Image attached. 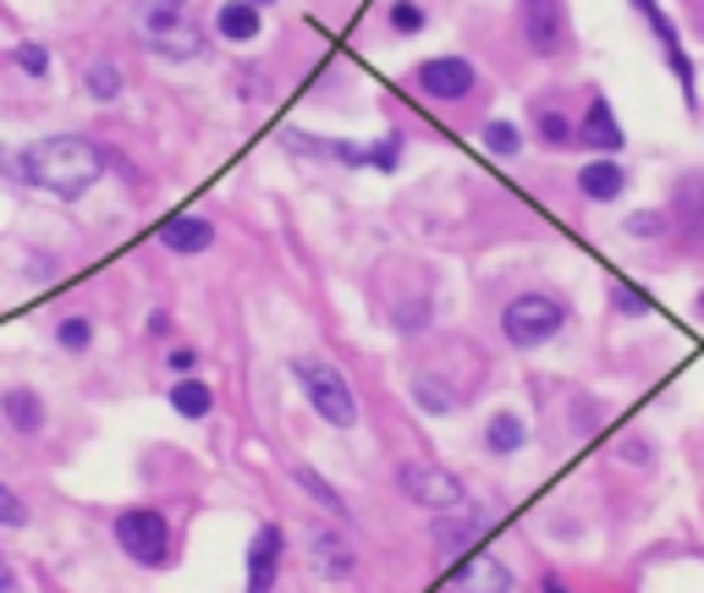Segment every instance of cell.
Here are the masks:
<instances>
[{"instance_id":"27","label":"cell","mask_w":704,"mask_h":593,"mask_svg":"<svg viewBox=\"0 0 704 593\" xmlns=\"http://www.w3.org/2000/svg\"><path fill=\"white\" fill-rule=\"evenodd\" d=\"M479 144H485L490 155L512 160V155L523 149V133H518V122H501V116H496V122H485V127H479Z\"/></svg>"},{"instance_id":"41","label":"cell","mask_w":704,"mask_h":593,"mask_svg":"<svg viewBox=\"0 0 704 593\" xmlns=\"http://www.w3.org/2000/svg\"><path fill=\"white\" fill-rule=\"evenodd\" d=\"M699 313H704V297H699Z\"/></svg>"},{"instance_id":"40","label":"cell","mask_w":704,"mask_h":593,"mask_svg":"<svg viewBox=\"0 0 704 593\" xmlns=\"http://www.w3.org/2000/svg\"><path fill=\"white\" fill-rule=\"evenodd\" d=\"M248 7H259V12H264V7H275V0H248Z\"/></svg>"},{"instance_id":"31","label":"cell","mask_w":704,"mask_h":593,"mask_svg":"<svg viewBox=\"0 0 704 593\" xmlns=\"http://www.w3.org/2000/svg\"><path fill=\"white\" fill-rule=\"evenodd\" d=\"M281 149L297 160H330V138H314V133H281Z\"/></svg>"},{"instance_id":"34","label":"cell","mask_w":704,"mask_h":593,"mask_svg":"<svg viewBox=\"0 0 704 593\" xmlns=\"http://www.w3.org/2000/svg\"><path fill=\"white\" fill-rule=\"evenodd\" d=\"M166 368H171V379L193 374L198 368V346H166Z\"/></svg>"},{"instance_id":"12","label":"cell","mask_w":704,"mask_h":593,"mask_svg":"<svg viewBox=\"0 0 704 593\" xmlns=\"http://www.w3.org/2000/svg\"><path fill=\"white\" fill-rule=\"evenodd\" d=\"M446 593H512V571L501 555H468L446 577Z\"/></svg>"},{"instance_id":"32","label":"cell","mask_w":704,"mask_h":593,"mask_svg":"<svg viewBox=\"0 0 704 593\" xmlns=\"http://www.w3.org/2000/svg\"><path fill=\"white\" fill-rule=\"evenodd\" d=\"M397 166H402V138H397V133L375 138V144H370V171H397Z\"/></svg>"},{"instance_id":"33","label":"cell","mask_w":704,"mask_h":593,"mask_svg":"<svg viewBox=\"0 0 704 593\" xmlns=\"http://www.w3.org/2000/svg\"><path fill=\"white\" fill-rule=\"evenodd\" d=\"M666 226H671V220H666L660 209H638V215H627V220H622V231H627V237H666Z\"/></svg>"},{"instance_id":"13","label":"cell","mask_w":704,"mask_h":593,"mask_svg":"<svg viewBox=\"0 0 704 593\" xmlns=\"http://www.w3.org/2000/svg\"><path fill=\"white\" fill-rule=\"evenodd\" d=\"M578 193L589 204H616L627 193V166H616V155H594L589 166H578Z\"/></svg>"},{"instance_id":"2","label":"cell","mask_w":704,"mask_h":593,"mask_svg":"<svg viewBox=\"0 0 704 593\" xmlns=\"http://www.w3.org/2000/svg\"><path fill=\"white\" fill-rule=\"evenodd\" d=\"M127 23H133V39L160 61H198L204 45H209L204 28L188 18V7H177V0H133Z\"/></svg>"},{"instance_id":"37","label":"cell","mask_w":704,"mask_h":593,"mask_svg":"<svg viewBox=\"0 0 704 593\" xmlns=\"http://www.w3.org/2000/svg\"><path fill=\"white\" fill-rule=\"evenodd\" d=\"M23 582H18V571H12V560L7 555H0V593H18Z\"/></svg>"},{"instance_id":"24","label":"cell","mask_w":704,"mask_h":593,"mask_svg":"<svg viewBox=\"0 0 704 593\" xmlns=\"http://www.w3.org/2000/svg\"><path fill=\"white\" fill-rule=\"evenodd\" d=\"M534 138H540L545 149H567V144H578V127H572L556 105H540V111H534Z\"/></svg>"},{"instance_id":"15","label":"cell","mask_w":704,"mask_h":593,"mask_svg":"<svg viewBox=\"0 0 704 593\" xmlns=\"http://www.w3.org/2000/svg\"><path fill=\"white\" fill-rule=\"evenodd\" d=\"M479 533H485V511H479V505H457V511H441V516H435V527H430V538H435V549H441V555H457V549H468Z\"/></svg>"},{"instance_id":"30","label":"cell","mask_w":704,"mask_h":593,"mask_svg":"<svg viewBox=\"0 0 704 593\" xmlns=\"http://www.w3.org/2000/svg\"><path fill=\"white\" fill-rule=\"evenodd\" d=\"M29 522H34L29 500H23V494L7 483V478H0V527H12V533H18V527H29Z\"/></svg>"},{"instance_id":"19","label":"cell","mask_w":704,"mask_h":593,"mask_svg":"<svg viewBox=\"0 0 704 593\" xmlns=\"http://www.w3.org/2000/svg\"><path fill=\"white\" fill-rule=\"evenodd\" d=\"M166 401H171L177 418H209L215 412V385L198 379V374H182V379L166 385Z\"/></svg>"},{"instance_id":"38","label":"cell","mask_w":704,"mask_h":593,"mask_svg":"<svg viewBox=\"0 0 704 593\" xmlns=\"http://www.w3.org/2000/svg\"><path fill=\"white\" fill-rule=\"evenodd\" d=\"M616 451H622L627 461H649V445H644V440H622Z\"/></svg>"},{"instance_id":"17","label":"cell","mask_w":704,"mask_h":593,"mask_svg":"<svg viewBox=\"0 0 704 593\" xmlns=\"http://www.w3.org/2000/svg\"><path fill=\"white\" fill-rule=\"evenodd\" d=\"M215 34H220L226 45H253V39L264 34V18H259V7H248V0H220Z\"/></svg>"},{"instance_id":"4","label":"cell","mask_w":704,"mask_h":593,"mask_svg":"<svg viewBox=\"0 0 704 593\" xmlns=\"http://www.w3.org/2000/svg\"><path fill=\"white\" fill-rule=\"evenodd\" d=\"M111 533H116V544H122V555L133 566H144V571L177 566V533H171V516L160 505H127V511H116Z\"/></svg>"},{"instance_id":"9","label":"cell","mask_w":704,"mask_h":593,"mask_svg":"<svg viewBox=\"0 0 704 593\" xmlns=\"http://www.w3.org/2000/svg\"><path fill=\"white\" fill-rule=\"evenodd\" d=\"M518 28L534 56H561L567 50V7L561 0H518Z\"/></svg>"},{"instance_id":"29","label":"cell","mask_w":704,"mask_h":593,"mask_svg":"<svg viewBox=\"0 0 704 593\" xmlns=\"http://www.w3.org/2000/svg\"><path fill=\"white\" fill-rule=\"evenodd\" d=\"M430 297H413V303H402V308H391V324H397V335H424L430 330Z\"/></svg>"},{"instance_id":"14","label":"cell","mask_w":704,"mask_h":593,"mask_svg":"<svg viewBox=\"0 0 704 593\" xmlns=\"http://www.w3.org/2000/svg\"><path fill=\"white\" fill-rule=\"evenodd\" d=\"M160 242H166L177 259H198V253L215 248V220H204V215H171V220L160 226Z\"/></svg>"},{"instance_id":"10","label":"cell","mask_w":704,"mask_h":593,"mask_svg":"<svg viewBox=\"0 0 704 593\" xmlns=\"http://www.w3.org/2000/svg\"><path fill=\"white\" fill-rule=\"evenodd\" d=\"M281 555H286V533H281V522L253 527V538H248V582H242V593H270V588H275V577H281Z\"/></svg>"},{"instance_id":"20","label":"cell","mask_w":704,"mask_h":593,"mask_svg":"<svg viewBox=\"0 0 704 593\" xmlns=\"http://www.w3.org/2000/svg\"><path fill=\"white\" fill-rule=\"evenodd\" d=\"M83 94H89L94 105H116V100L127 94V72H122V61H111V56L89 61V67H83Z\"/></svg>"},{"instance_id":"42","label":"cell","mask_w":704,"mask_h":593,"mask_svg":"<svg viewBox=\"0 0 704 593\" xmlns=\"http://www.w3.org/2000/svg\"><path fill=\"white\" fill-rule=\"evenodd\" d=\"M177 7H188V0H177Z\"/></svg>"},{"instance_id":"21","label":"cell","mask_w":704,"mask_h":593,"mask_svg":"<svg viewBox=\"0 0 704 593\" xmlns=\"http://www.w3.org/2000/svg\"><path fill=\"white\" fill-rule=\"evenodd\" d=\"M292 483H297V489H303V494L330 516V522H347V500H341V489H336L319 467H308V461H303V467H292Z\"/></svg>"},{"instance_id":"3","label":"cell","mask_w":704,"mask_h":593,"mask_svg":"<svg viewBox=\"0 0 704 593\" xmlns=\"http://www.w3.org/2000/svg\"><path fill=\"white\" fill-rule=\"evenodd\" d=\"M292 379H297L303 401H308L330 429H359V418H364L359 390H352V379H347L336 363H325V357H314V352H297V357H292Z\"/></svg>"},{"instance_id":"35","label":"cell","mask_w":704,"mask_h":593,"mask_svg":"<svg viewBox=\"0 0 704 593\" xmlns=\"http://www.w3.org/2000/svg\"><path fill=\"white\" fill-rule=\"evenodd\" d=\"M611 297H616V308H622V313H649V303H644V297H638L633 286H616Z\"/></svg>"},{"instance_id":"16","label":"cell","mask_w":704,"mask_h":593,"mask_svg":"<svg viewBox=\"0 0 704 593\" xmlns=\"http://www.w3.org/2000/svg\"><path fill=\"white\" fill-rule=\"evenodd\" d=\"M578 144L594 149V155H622V144H627V133L616 127V116H611V105H605L600 94L589 100V111H583V122H578Z\"/></svg>"},{"instance_id":"22","label":"cell","mask_w":704,"mask_h":593,"mask_svg":"<svg viewBox=\"0 0 704 593\" xmlns=\"http://www.w3.org/2000/svg\"><path fill=\"white\" fill-rule=\"evenodd\" d=\"M529 445V423L518 418V412H496L490 423H485V451L490 456H518Z\"/></svg>"},{"instance_id":"39","label":"cell","mask_w":704,"mask_h":593,"mask_svg":"<svg viewBox=\"0 0 704 593\" xmlns=\"http://www.w3.org/2000/svg\"><path fill=\"white\" fill-rule=\"evenodd\" d=\"M540 593H572V588H567L561 577H540Z\"/></svg>"},{"instance_id":"7","label":"cell","mask_w":704,"mask_h":593,"mask_svg":"<svg viewBox=\"0 0 704 593\" xmlns=\"http://www.w3.org/2000/svg\"><path fill=\"white\" fill-rule=\"evenodd\" d=\"M303 549H308L314 577H325V582H352L359 577V549H352V538L336 522H314L303 533Z\"/></svg>"},{"instance_id":"25","label":"cell","mask_w":704,"mask_h":593,"mask_svg":"<svg viewBox=\"0 0 704 593\" xmlns=\"http://www.w3.org/2000/svg\"><path fill=\"white\" fill-rule=\"evenodd\" d=\"M50 341H56L61 352H72V357H83V352L94 346V319H89V313H67V319H56V330H50Z\"/></svg>"},{"instance_id":"1","label":"cell","mask_w":704,"mask_h":593,"mask_svg":"<svg viewBox=\"0 0 704 593\" xmlns=\"http://www.w3.org/2000/svg\"><path fill=\"white\" fill-rule=\"evenodd\" d=\"M116 166V155L94 138L78 133H56V138H34L29 149H18V182L50 198H83L89 187H100V176Z\"/></svg>"},{"instance_id":"26","label":"cell","mask_w":704,"mask_h":593,"mask_svg":"<svg viewBox=\"0 0 704 593\" xmlns=\"http://www.w3.org/2000/svg\"><path fill=\"white\" fill-rule=\"evenodd\" d=\"M23 78H34V83H45L50 78V50L39 45V39H23V45H12V56H7Z\"/></svg>"},{"instance_id":"11","label":"cell","mask_w":704,"mask_h":593,"mask_svg":"<svg viewBox=\"0 0 704 593\" xmlns=\"http://www.w3.org/2000/svg\"><path fill=\"white\" fill-rule=\"evenodd\" d=\"M0 423H7L18 440H34V434H45L50 407L34 385H0Z\"/></svg>"},{"instance_id":"6","label":"cell","mask_w":704,"mask_h":593,"mask_svg":"<svg viewBox=\"0 0 704 593\" xmlns=\"http://www.w3.org/2000/svg\"><path fill=\"white\" fill-rule=\"evenodd\" d=\"M397 489L413 500V505H424V511H457V505H468V489H463V478L452 472V467H441V461H397Z\"/></svg>"},{"instance_id":"36","label":"cell","mask_w":704,"mask_h":593,"mask_svg":"<svg viewBox=\"0 0 704 593\" xmlns=\"http://www.w3.org/2000/svg\"><path fill=\"white\" fill-rule=\"evenodd\" d=\"M144 330H149L155 341H166V335H171V313H166V308H155V313L144 319Z\"/></svg>"},{"instance_id":"18","label":"cell","mask_w":704,"mask_h":593,"mask_svg":"<svg viewBox=\"0 0 704 593\" xmlns=\"http://www.w3.org/2000/svg\"><path fill=\"white\" fill-rule=\"evenodd\" d=\"M408 396H413V407H419V412H430V418H446V412H457V390H452V379H446V374H430V368H419V374L408 379Z\"/></svg>"},{"instance_id":"23","label":"cell","mask_w":704,"mask_h":593,"mask_svg":"<svg viewBox=\"0 0 704 593\" xmlns=\"http://www.w3.org/2000/svg\"><path fill=\"white\" fill-rule=\"evenodd\" d=\"M677 220L688 237H704V176H682L677 187Z\"/></svg>"},{"instance_id":"5","label":"cell","mask_w":704,"mask_h":593,"mask_svg":"<svg viewBox=\"0 0 704 593\" xmlns=\"http://www.w3.org/2000/svg\"><path fill=\"white\" fill-rule=\"evenodd\" d=\"M567 324V303L556 292H518L507 308H501V335L518 346V352H534L545 341H556Z\"/></svg>"},{"instance_id":"28","label":"cell","mask_w":704,"mask_h":593,"mask_svg":"<svg viewBox=\"0 0 704 593\" xmlns=\"http://www.w3.org/2000/svg\"><path fill=\"white\" fill-rule=\"evenodd\" d=\"M386 23H391V34H402V39H413V34H424V7H419V0H391V7H386Z\"/></svg>"},{"instance_id":"8","label":"cell","mask_w":704,"mask_h":593,"mask_svg":"<svg viewBox=\"0 0 704 593\" xmlns=\"http://www.w3.org/2000/svg\"><path fill=\"white\" fill-rule=\"evenodd\" d=\"M413 89H419L424 100H435V105H463V100L479 89V72H474V61H463V56H435V61L413 67Z\"/></svg>"}]
</instances>
